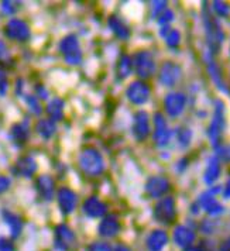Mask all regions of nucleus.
I'll list each match as a JSON object with an SVG mask.
<instances>
[{
	"label": "nucleus",
	"instance_id": "nucleus-20",
	"mask_svg": "<svg viewBox=\"0 0 230 251\" xmlns=\"http://www.w3.org/2000/svg\"><path fill=\"white\" fill-rule=\"evenodd\" d=\"M194 240H195V233L192 228L186 227V226H178L174 230V241L177 246H179L182 249L191 247Z\"/></svg>",
	"mask_w": 230,
	"mask_h": 251
},
{
	"label": "nucleus",
	"instance_id": "nucleus-48",
	"mask_svg": "<svg viewBox=\"0 0 230 251\" xmlns=\"http://www.w3.org/2000/svg\"><path fill=\"white\" fill-rule=\"evenodd\" d=\"M185 251H201V249H198V247H186Z\"/></svg>",
	"mask_w": 230,
	"mask_h": 251
},
{
	"label": "nucleus",
	"instance_id": "nucleus-2",
	"mask_svg": "<svg viewBox=\"0 0 230 251\" xmlns=\"http://www.w3.org/2000/svg\"><path fill=\"white\" fill-rule=\"evenodd\" d=\"M79 167L88 176H99L104 171L103 155L96 149H85L79 155Z\"/></svg>",
	"mask_w": 230,
	"mask_h": 251
},
{
	"label": "nucleus",
	"instance_id": "nucleus-41",
	"mask_svg": "<svg viewBox=\"0 0 230 251\" xmlns=\"http://www.w3.org/2000/svg\"><path fill=\"white\" fill-rule=\"evenodd\" d=\"M9 188H10V179H9L7 176L1 175V176H0V194L6 192Z\"/></svg>",
	"mask_w": 230,
	"mask_h": 251
},
{
	"label": "nucleus",
	"instance_id": "nucleus-28",
	"mask_svg": "<svg viewBox=\"0 0 230 251\" xmlns=\"http://www.w3.org/2000/svg\"><path fill=\"white\" fill-rule=\"evenodd\" d=\"M35 128H37V133L43 138H46V140L52 137L55 134V130H57L55 123L52 120H50V119H41V120H38Z\"/></svg>",
	"mask_w": 230,
	"mask_h": 251
},
{
	"label": "nucleus",
	"instance_id": "nucleus-35",
	"mask_svg": "<svg viewBox=\"0 0 230 251\" xmlns=\"http://www.w3.org/2000/svg\"><path fill=\"white\" fill-rule=\"evenodd\" d=\"M218 152V157L220 161H225V162H230V146H219L216 149Z\"/></svg>",
	"mask_w": 230,
	"mask_h": 251
},
{
	"label": "nucleus",
	"instance_id": "nucleus-12",
	"mask_svg": "<svg viewBox=\"0 0 230 251\" xmlns=\"http://www.w3.org/2000/svg\"><path fill=\"white\" fill-rule=\"evenodd\" d=\"M6 35L14 41H27L30 38V28L26 22L20 19H12L6 24Z\"/></svg>",
	"mask_w": 230,
	"mask_h": 251
},
{
	"label": "nucleus",
	"instance_id": "nucleus-13",
	"mask_svg": "<svg viewBox=\"0 0 230 251\" xmlns=\"http://www.w3.org/2000/svg\"><path fill=\"white\" fill-rule=\"evenodd\" d=\"M150 134L149 114L144 110H140L134 114L133 120V136L137 141H144Z\"/></svg>",
	"mask_w": 230,
	"mask_h": 251
},
{
	"label": "nucleus",
	"instance_id": "nucleus-40",
	"mask_svg": "<svg viewBox=\"0 0 230 251\" xmlns=\"http://www.w3.org/2000/svg\"><path fill=\"white\" fill-rule=\"evenodd\" d=\"M0 251H14V244L10 240L0 239Z\"/></svg>",
	"mask_w": 230,
	"mask_h": 251
},
{
	"label": "nucleus",
	"instance_id": "nucleus-4",
	"mask_svg": "<svg viewBox=\"0 0 230 251\" xmlns=\"http://www.w3.org/2000/svg\"><path fill=\"white\" fill-rule=\"evenodd\" d=\"M59 51L69 65H78L82 61V50L78 37L69 34L64 37L59 43Z\"/></svg>",
	"mask_w": 230,
	"mask_h": 251
},
{
	"label": "nucleus",
	"instance_id": "nucleus-45",
	"mask_svg": "<svg viewBox=\"0 0 230 251\" xmlns=\"http://www.w3.org/2000/svg\"><path fill=\"white\" fill-rule=\"evenodd\" d=\"M6 55V46H4V43L3 41H0V59Z\"/></svg>",
	"mask_w": 230,
	"mask_h": 251
},
{
	"label": "nucleus",
	"instance_id": "nucleus-46",
	"mask_svg": "<svg viewBox=\"0 0 230 251\" xmlns=\"http://www.w3.org/2000/svg\"><path fill=\"white\" fill-rule=\"evenodd\" d=\"M113 251H130V249H128V247H126L125 244H119V246H116L115 250Z\"/></svg>",
	"mask_w": 230,
	"mask_h": 251
},
{
	"label": "nucleus",
	"instance_id": "nucleus-22",
	"mask_svg": "<svg viewBox=\"0 0 230 251\" xmlns=\"http://www.w3.org/2000/svg\"><path fill=\"white\" fill-rule=\"evenodd\" d=\"M168 243V234L164 230H154L147 237V249L150 251H161Z\"/></svg>",
	"mask_w": 230,
	"mask_h": 251
},
{
	"label": "nucleus",
	"instance_id": "nucleus-26",
	"mask_svg": "<svg viewBox=\"0 0 230 251\" xmlns=\"http://www.w3.org/2000/svg\"><path fill=\"white\" fill-rule=\"evenodd\" d=\"M47 113L50 116V120H52L54 123L59 122L64 117V102L61 99H52L47 106Z\"/></svg>",
	"mask_w": 230,
	"mask_h": 251
},
{
	"label": "nucleus",
	"instance_id": "nucleus-25",
	"mask_svg": "<svg viewBox=\"0 0 230 251\" xmlns=\"http://www.w3.org/2000/svg\"><path fill=\"white\" fill-rule=\"evenodd\" d=\"M206 62H207V71H209V75H210V78L212 80L215 82V85L218 86L220 91H228V88L225 86V82L222 79V74H220V69L216 65V62L213 61V57L212 55H209L206 58Z\"/></svg>",
	"mask_w": 230,
	"mask_h": 251
},
{
	"label": "nucleus",
	"instance_id": "nucleus-32",
	"mask_svg": "<svg viewBox=\"0 0 230 251\" xmlns=\"http://www.w3.org/2000/svg\"><path fill=\"white\" fill-rule=\"evenodd\" d=\"M164 38H165L167 46L171 47V48H177V47L179 46V43H181V34H179V31L178 30H173V28L164 35Z\"/></svg>",
	"mask_w": 230,
	"mask_h": 251
},
{
	"label": "nucleus",
	"instance_id": "nucleus-6",
	"mask_svg": "<svg viewBox=\"0 0 230 251\" xmlns=\"http://www.w3.org/2000/svg\"><path fill=\"white\" fill-rule=\"evenodd\" d=\"M177 216L175 201L171 196H165L154 207V219L162 225H171Z\"/></svg>",
	"mask_w": 230,
	"mask_h": 251
},
{
	"label": "nucleus",
	"instance_id": "nucleus-5",
	"mask_svg": "<svg viewBox=\"0 0 230 251\" xmlns=\"http://www.w3.org/2000/svg\"><path fill=\"white\" fill-rule=\"evenodd\" d=\"M133 68L141 79H149L155 74V61L149 51H138L133 57Z\"/></svg>",
	"mask_w": 230,
	"mask_h": 251
},
{
	"label": "nucleus",
	"instance_id": "nucleus-15",
	"mask_svg": "<svg viewBox=\"0 0 230 251\" xmlns=\"http://www.w3.org/2000/svg\"><path fill=\"white\" fill-rule=\"evenodd\" d=\"M55 249L59 251L69 250L75 243V234L67 225H59L55 228Z\"/></svg>",
	"mask_w": 230,
	"mask_h": 251
},
{
	"label": "nucleus",
	"instance_id": "nucleus-30",
	"mask_svg": "<svg viewBox=\"0 0 230 251\" xmlns=\"http://www.w3.org/2000/svg\"><path fill=\"white\" fill-rule=\"evenodd\" d=\"M12 138L17 144H24L28 138V126L26 123H17L12 127Z\"/></svg>",
	"mask_w": 230,
	"mask_h": 251
},
{
	"label": "nucleus",
	"instance_id": "nucleus-21",
	"mask_svg": "<svg viewBox=\"0 0 230 251\" xmlns=\"http://www.w3.org/2000/svg\"><path fill=\"white\" fill-rule=\"evenodd\" d=\"M37 171V162L31 157H22L14 165V172L24 178L33 176Z\"/></svg>",
	"mask_w": 230,
	"mask_h": 251
},
{
	"label": "nucleus",
	"instance_id": "nucleus-43",
	"mask_svg": "<svg viewBox=\"0 0 230 251\" xmlns=\"http://www.w3.org/2000/svg\"><path fill=\"white\" fill-rule=\"evenodd\" d=\"M219 250L220 251H230V237L229 239H226L222 244H220V247H219Z\"/></svg>",
	"mask_w": 230,
	"mask_h": 251
},
{
	"label": "nucleus",
	"instance_id": "nucleus-3",
	"mask_svg": "<svg viewBox=\"0 0 230 251\" xmlns=\"http://www.w3.org/2000/svg\"><path fill=\"white\" fill-rule=\"evenodd\" d=\"M225 126H226V119H225V103L222 100H216L215 102V112H213V117L212 122L209 125V130H207V136L210 140L212 147L216 150L220 146L222 141V136L225 131Z\"/></svg>",
	"mask_w": 230,
	"mask_h": 251
},
{
	"label": "nucleus",
	"instance_id": "nucleus-18",
	"mask_svg": "<svg viewBox=\"0 0 230 251\" xmlns=\"http://www.w3.org/2000/svg\"><path fill=\"white\" fill-rule=\"evenodd\" d=\"M120 231V222L115 215H107L102 219V222L98 226V233L106 237V239H112L119 234Z\"/></svg>",
	"mask_w": 230,
	"mask_h": 251
},
{
	"label": "nucleus",
	"instance_id": "nucleus-27",
	"mask_svg": "<svg viewBox=\"0 0 230 251\" xmlns=\"http://www.w3.org/2000/svg\"><path fill=\"white\" fill-rule=\"evenodd\" d=\"M117 76L119 79H126L133 72V58L128 55H122L117 62Z\"/></svg>",
	"mask_w": 230,
	"mask_h": 251
},
{
	"label": "nucleus",
	"instance_id": "nucleus-38",
	"mask_svg": "<svg viewBox=\"0 0 230 251\" xmlns=\"http://www.w3.org/2000/svg\"><path fill=\"white\" fill-rule=\"evenodd\" d=\"M164 10H167V1H154L153 3V16L158 17Z\"/></svg>",
	"mask_w": 230,
	"mask_h": 251
},
{
	"label": "nucleus",
	"instance_id": "nucleus-34",
	"mask_svg": "<svg viewBox=\"0 0 230 251\" xmlns=\"http://www.w3.org/2000/svg\"><path fill=\"white\" fill-rule=\"evenodd\" d=\"M174 20V13L171 10H164V12L158 16V23L161 24V27H168L170 23Z\"/></svg>",
	"mask_w": 230,
	"mask_h": 251
},
{
	"label": "nucleus",
	"instance_id": "nucleus-31",
	"mask_svg": "<svg viewBox=\"0 0 230 251\" xmlns=\"http://www.w3.org/2000/svg\"><path fill=\"white\" fill-rule=\"evenodd\" d=\"M191 138H192V131L188 128V127H178L177 130V140H178V144L185 149L191 144Z\"/></svg>",
	"mask_w": 230,
	"mask_h": 251
},
{
	"label": "nucleus",
	"instance_id": "nucleus-16",
	"mask_svg": "<svg viewBox=\"0 0 230 251\" xmlns=\"http://www.w3.org/2000/svg\"><path fill=\"white\" fill-rule=\"evenodd\" d=\"M82 210L83 213L88 217H92V219H99V217H103L107 212V206L104 203L103 201H101L99 198L96 196H91L88 199H85L83 205H82Z\"/></svg>",
	"mask_w": 230,
	"mask_h": 251
},
{
	"label": "nucleus",
	"instance_id": "nucleus-33",
	"mask_svg": "<svg viewBox=\"0 0 230 251\" xmlns=\"http://www.w3.org/2000/svg\"><path fill=\"white\" fill-rule=\"evenodd\" d=\"M212 7H213L215 14H218L220 17H228L230 14V7L223 1H213Z\"/></svg>",
	"mask_w": 230,
	"mask_h": 251
},
{
	"label": "nucleus",
	"instance_id": "nucleus-9",
	"mask_svg": "<svg viewBox=\"0 0 230 251\" xmlns=\"http://www.w3.org/2000/svg\"><path fill=\"white\" fill-rule=\"evenodd\" d=\"M181 78V67L175 62L167 61L164 62L160 68V74H158V79L164 86L171 88L174 85H177V82Z\"/></svg>",
	"mask_w": 230,
	"mask_h": 251
},
{
	"label": "nucleus",
	"instance_id": "nucleus-1",
	"mask_svg": "<svg viewBox=\"0 0 230 251\" xmlns=\"http://www.w3.org/2000/svg\"><path fill=\"white\" fill-rule=\"evenodd\" d=\"M204 23H205V30H206L209 55L213 57L220 50V46L225 40V33L220 28V24L215 19V16L207 10V7H205V13H204Z\"/></svg>",
	"mask_w": 230,
	"mask_h": 251
},
{
	"label": "nucleus",
	"instance_id": "nucleus-44",
	"mask_svg": "<svg viewBox=\"0 0 230 251\" xmlns=\"http://www.w3.org/2000/svg\"><path fill=\"white\" fill-rule=\"evenodd\" d=\"M223 196L226 198V199H230V179L226 182L225 185V189H223Z\"/></svg>",
	"mask_w": 230,
	"mask_h": 251
},
{
	"label": "nucleus",
	"instance_id": "nucleus-11",
	"mask_svg": "<svg viewBox=\"0 0 230 251\" xmlns=\"http://www.w3.org/2000/svg\"><path fill=\"white\" fill-rule=\"evenodd\" d=\"M171 140V130L161 113H155L154 116V143L158 147H165Z\"/></svg>",
	"mask_w": 230,
	"mask_h": 251
},
{
	"label": "nucleus",
	"instance_id": "nucleus-10",
	"mask_svg": "<svg viewBox=\"0 0 230 251\" xmlns=\"http://www.w3.org/2000/svg\"><path fill=\"white\" fill-rule=\"evenodd\" d=\"M185 106H186V98H185L184 93H179V92L168 93L164 99L165 112L171 117H178L184 112Z\"/></svg>",
	"mask_w": 230,
	"mask_h": 251
},
{
	"label": "nucleus",
	"instance_id": "nucleus-36",
	"mask_svg": "<svg viewBox=\"0 0 230 251\" xmlns=\"http://www.w3.org/2000/svg\"><path fill=\"white\" fill-rule=\"evenodd\" d=\"M27 103H28V107L31 109V112H34L35 114L41 113V107H40V103H38V99L35 96H27Z\"/></svg>",
	"mask_w": 230,
	"mask_h": 251
},
{
	"label": "nucleus",
	"instance_id": "nucleus-47",
	"mask_svg": "<svg viewBox=\"0 0 230 251\" xmlns=\"http://www.w3.org/2000/svg\"><path fill=\"white\" fill-rule=\"evenodd\" d=\"M37 91H40V98L46 99V98H47V91L44 89V88H41V86H37Z\"/></svg>",
	"mask_w": 230,
	"mask_h": 251
},
{
	"label": "nucleus",
	"instance_id": "nucleus-29",
	"mask_svg": "<svg viewBox=\"0 0 230 251\" xmlns=\"http://www.w3.org/2000/svg\"><path fill=\"white\" fill-rule=\"evenodd\" d=\"M3 219H4L6 225L9 226V228H10L13 237H17V236L22 233V227H23L20 217L16 216L12 212H7V210H6V212H3Z\"/></svg>",
	"mask_w": 230,
	"mask_h": 251
},
{
	"label": "nucleus",
	"instance_id": "nucleus-17",
	"mask_svg": "<svg viewBox=\"0 0 230 251\" xmlns=\"http://www.w3.org/2000/svg\"><path fill=\"white\" fill-rule=\"evenodd\" d=\"M170 191V181L164 176H151L146 183V192L151 198H161Z\"/></svg>",
	"mask_w": 230,
	"mask_h": 251
},
{
	"label": "nucleus",
	"instance_id": "nucleus-19",
	"mask_svg": "<svg viewBox=\"0 0 230 251\" xmlns=\"http://www.w3.org/2000/svg\"><path fill=\"white\" fill-rule=\"evenodd\" d=\"M35 186H37L38 195L44 201H51L52 199L54 191H55V183H54V179L50 175H41V176H38V179L35 182Z\"/></svg>",
	"mask_w": 230,
	"mask_h": 251
},
{
	"label": "nucleus",
	"instance_id": "nucleus-23",
	"mask_svg": "<svg viewBox=\"0 0 230 251\" xmlns=\"http://www.w3.org/2000/svg\"><path fill=\"white\" fill-rule=\"evenodd\" d=\"M220 160L216 155H212L206 164V170H205V175H204V181L207 185H213L218 181V178L220 176Z\"/></svg>",
	"mask_w": 230,
	"mask_h": 251
},
{
	"label": "nucleus",
	"instance_id": "nucleus-42",
	"mask_svg": "<svg viewBox=\"0 0 230 251\" xmlns=\"http://www.w3.org/2000/svg\"><path fill=\"white\" fill-rule=\"evenodd\" d=\"M1 7H3L4 12L9 13V14H13V13L16 12V6H14V3H12V1H3L1 3Z\"/></svg>",
	"mask_w": 230,
	"mask_h": 251
},
{
	"label": "nucleus",
	"instance_id": "nucleus-24",
	"mask_svg": "<svg viewBox=\"0 0 230 251\" xmlns=\"http://www.w3.org/2000/svg\"><path fill=\"white\" fill-rule=\"evenodd\" d=\"M107 24H109V28L115 33L116 37H119L120 40H127L130 37V28L120 17L117 16H110L109 20H107Z\"/></svg>",
	"mask_w": 230,
	"mask_h": 251
},
{
	"label": "nucleus",
	"instance_id": "nucleus-14",
	"mask_svg": "<svg viewBox=\"0 0 230 251\" xmlns=\"http://www.w3.org/2000/svg\"><path fill=\"white\" fill-rule=\"evenodd\" d=\"M58 205L62 212V215H69L75 210L78 203V196L77 194L69 189V188H61L58 191Z\"/></svg>",
	"mask_w": 230,
	"mask_h": 251
},
{
	"label": "nucleus",
	"instance_id": "nucleus-8",
	"mask_svg": "<svg viewBox=\"0 0 230 251\" xmlns=\"http://www.w3.org/2000/svg\"><path fill=\"white\" fill-rule=\"evenodd\" d=\"M220 191V188H212L210 191H207L205 194L201 195L199 198V205L202 206V209L210 216H219L225 212V207L216 201V194Z\"/></svg>",
	"mask_w": 230,
	"mask_h": 251
},
{
	"label": "nucleus",
	"instance_id": "nucleus-39",
	"mask_svg": "<svg viewBox=\"0 0 230 251\" xmlns=\"http://www.w3.org/2000/svg\"><path fill=\"white\" fill-rule=\"evenodd\" d=\"M89 251H113V250H112V247H110L107 243H104V241H96V243L91 244Z\"/></svg>",
	"mask_w": 230,
	"mask_h": 251
},
{
	"label": "nucleus",
	"instance_id": "nucleus-7",
	"mask_svg": "<svg viewBox=\"0 0 230 251\" xmlns=\"http://www.w3.org/2000/svg\"><path fill=\"white\" fill-rule=\"evenodd\" d=\"M150 86L144 80H134L126 91L127 99L134 104H144L150 99Z\"/></svg>",
	"mask_w": 230,
	"mask_h": 251
},
{
	"label": "nucleus",
	"instance_id": "nucleus-37",
	"mask_svg": "<svg viewBox=\"0 0 230 251\" xmlns=\"http://www.w3.org/2000/svg\"><path fill=\"white\" fill-rule=\"evenodd\" d=\"M7 89H9V80L6 74L0 69V96H4L7 93Z\"/></svg>",
	"mask_w": 230,
	"mask_h": 251
}]
</instances>
